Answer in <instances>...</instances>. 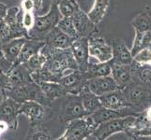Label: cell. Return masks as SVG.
<instances>
[{"mask_svg":"<svg viewBox=\"0 0 151 140\" xmlns=\"http://www.w3.org/2000/svg\"><path fill=\"white\" fill-rule=\"evenodd\" d=\"M40 51L46 57L44 66L59 79L72 71L78 70V66L70 49L55 50L44 46Z\"/></svg>","mask_w":151,"mask_h":140,"instance_id":"1","label":"cell"},{"mask_svg":"<svg viewBox=\"0 0 151 140\" xmlns=\"http://www.w3.org/2000/svg\"><path fill=\"white\" fill-rule=\"evenodd\" d=\"M60 12L57 4H53L46 14L35 16V23L33 27L27 33V39L44 41L52 30L56 27L60 18Z\"/></svg>","mask_w":151,"mask_h":140,"instance_id":"2","label":"cell"},{"mask_svg":"<svg viewBox=\"0 0 151 140\" xmlns=\"http://www.w3.org/2000/svg\"><path fill=\"white\" fill-rule=\"evenodd\" d=\"M5 91H6L7 97L10 98V99L14 100L19 104H22L27 101H34L41 104V105H43L46 107L51 106V104H49L47 99L45 98L39 84L35 83V82H31V83L27 85H24Z\"/></svg>","mask_w":151,"mask_h":140,"instance_id":"3","label":"cell"},{"mask_svg":"<svg viewBox=\"0 0 151 140\" xmlns=\"http://www.w3.org/2000/svg\"><path fill=\"white\" fill-rule=\"evenodd\" d=\"M135 121V117L127 116L103 122L95 129L92 136H95L97 140H106L114 134L131 131L134 126Z\"/></svg>","mask_w":151,"mask_h":140,"instance_id":"4","label":"cell"},{"mask_svg":"<svg viewBox=\"0 0 151 140\" xmlns=\"http://www.w3.org/2000/svg\"><path fill=\"white\" fill-rule=\"evenodd\" d=\"M95 129L96 127L92 123L90 118L86 116V118L68 122L63 134L55 140H86L92 136Z\"/></svg>","mask_w":151,"mask_h":140,"instance_id":"5","label":"cell"},{"mask_svg":"<svg viewBox=\"0 0 151 140\" xmlns=\"http://www.w3.org/2000/svg\"><path fill=\"white\" fill-rule=\"evenodd\" d=\"M87 113L84 109L79 95H68L63 97L61 107L59 119L62 122H70L78 119L86 118Z\"/></svg>","mask_w":151,"mask_h":140,"instance_id":"6","label":"cell"},{"mask_svg":"<svg viewBox=\"0 0 151 140\" xmlns=\"http://www.w3.org/2000/svg\"><path fill=\"white\" fill-rule=\"evenodd\" d=\"M89 56L99 61V63H107L113 59V48L101 36L88 38Z\"/></svg>","mask_w":151,"mask_h":140,"instance_id":"7","label":"cell"},{"mask_svg":"<svg viewBox=\"0 0 151 140\" xmlns=\"http://www.w3.org/2000/svg\"><path fill=\"white\" fill-rule=\"evenodd\" d=\"M73 59L78 66V70L86 72L89 66V53H88V38H77L70 48Z\"/></svg>","mask_w":151,"mask_h":140,"instance_id":"8","label":"cell"},{"mask_svg":"<svg viewBox=\"0 0 151 140\" xmlns=\"http://www.w3.org/2000/svg\"><path fill=\"white\" fill-rule=\"evenodd\" d=\"M86 77L84 72L75 70L60 77L59 82L66 90L68 95H79L86 83Z\"/></svg>","mask_w":151,"mask_h":140,"instance_id":"9","label":"cell"},{"mask_svg":"<svg viewBox=\"0 0 151 140\" xmlns=\"http://www.w3.org/2000/svg\"><path fill=\"white\" fill-rule=\"evenodd\" d=\"M7 77V87L5 90L13 89L34 82L31 77V72L24 64L13 65L12 70L8 73Z\"/></svg>","mask_w":151,"mask_h":140,"instance_id":"10","label":"cell"},{"mask_svg":"<svg viewBox=\"0 0 151 140\" xmlns=\"http://www.w3.org/2000/svg\"><path fill=\"white\" fill-rule=\"evenodd\" d=\"M21 104L7 97L0 104V121L8 123L9 130H16L18 128L19 107Z\"/></svg>","mask_w":151,"mask_h":140,"instance_id":"11","label":"cell"},{"mask_svg":"<svg viewBox=\"0 0 151 140\" xmlns=\"http://www.w3.org/2000/svg\"><path fill=\"white\" fill-rule=\"evenodd\" d=\"M86 86L87 87L88 90L98 97L105 95L109 92H112L119 89L116 82L114 80L111 76L88 80L86 83Z\"/></svg>","mask_w":151,"mask_h":140,"instance_id":"12","label":"cell"},{"mask_svg":"<svg viewBox=\"0 0 151 140\" xmlns=\"http://www.w3.org/2000/svg\"><path fill=\"white\" fill-rule=\"evenodd\" d=\"M46 107L43 105L34 102L27 101L20 105L19 107V115H24L28 118L30 124H38L41 123L46 115Z\"/></svg>","mask_w":151,"mask_h":140,"instance_id":"13","label":"cell"},{"mask_svg":"<svg viewBox=\"0 0 151 140\" xmlns=\"http://www.w3.org/2000/svg\"><path fill=\"white\" fill-rule=\"evenodd\" d=\"M100 100L102 107L112 110L119 111L132 107L127 96L125 95V93L121 91V89H118L116 91L109 92L105 95L101 96Z\"/></svg>","mask_w":151,"mask_h":140,"instance_id":"14","label":"cell"},{"mask_svg":"<svg viewBox=\"0 0 151 140\" xmlns=\"http://www.w3.org/2000/svg\"><path fill=\"white\" fill-rule=\"evenodd\" d=\"M75 39L76 38L69 37L68 35L61 32L57 27H55L46 36L44 42L45 46L49 47L51 49L68 50L70 48V46L74 42Z\"/></svg>","mask_w":151,"mask_h":140,"instance_id":"15","label":"cell"},{"mask_svg":"<svg viewBox=\"0 0 151 140\" xmlns=\"http://www.w3.org/2000/svg\"><path fill=\"white\" fill-rule=\"evenodd\" d=\"M71 20L73 22L78 38H87L94 31V23L81 9L72 15Z\"/></svg>","mask_w":151,"mask_h":140,"instance_id":"16","label":"cell"},{"mask_svg":"<svg viewBox=\"0 0 151 140\" xmlns=\"http://www.w3.org/2000/svg\"><path fill=\"white\" fill-rule=\"evenodd\" d=\"M44 46H45L44 41L27 39V41H25L24 44L22 47V50L20 51V54L18 56L16 62L13 64V65L27 63L31 57L39 53L40 51L42 50Z\"/></svg>","mask_w":151,"mask_h":140,"instance_id":"17","label":"cell"},{"mask_svg":"<svg viewBox=\"0 0 151 140\" xmlns=\"http://www.w3.org/2000/svg\"><path fill=\"white\" fill-rule=\"evenodd\" d=\"M27 38H18L10 39L7 42L2 43V53L6 59L10 62V63L14 64L16 62L18 56L20 54V51L22 50V47L27 41Z\"/></svg>","mask_w":151,"mask_h":140,"instance_id":"18","label":"cell"},{"mask_svg":"<svg viewBox=\"0 0 151 140\" xmlns=\"http://www.w3.org/2000/svg\"><path fill=\"white\" fill-rule=\"evenodd\" d=\"M124 110H112V109H108V108L105 107H101L99 108L97 111H95L94 113L88 115V117L90 118V120L92 122V123L94 124L95 127L97 128L100 124L109 121L114 120V119H118V118H123V117H127L124 114Z\"/></svg>","mask_w":151,"mask_h":140,"instance_id":"19","label":"cell"},{"mask_svg":"<svg viewBox=\"0 0 151 140\" xmlns=\"http://www.w3.org/2000/svg\"><path fill=\"white\" fill-rule=\"evenodd\" d=\"M111 67H112V73L111 77L116 82L119 89H121L123 86L128 84L132 77V71L129 65H120L117 63H114L112 60L110 61Z\"/></svg>","mask_w":151,"mask_h":140,"instance_id":"20","label":"cell"},{"mask_svg":"<svg viewBox=\"0 0 151 140\" xmlns=\"http://www.w3.org/2000/svg\"><path fill=\"white\" fill-rule=\"evenodd\" d=\"M39 86L49 104H52L55 99L63 98L68 95L66 90L58 82H42L40 83Z\"/></svg>","mask_w":151,"mask_h":140,"instance_id":"21","label":"cell"},{"mask_svg":"<svg viewBox=\"0 0 151 140\" xmlns=\"http://www.w3.org/2000/svg\"><path fill=\"white\" fill-rule=\"evenodd\" d=\"M113 48V59L112 61L114 63L129 65L132 61V56L126 44L122 40L118 39L114 41V44Z\"/></svg>","mask_w":151,"mask_h":140,"instance_id":"22","label":"cell"},{"mask_svg":"<svg viewBox=\"0 0 151 140\" xmlns=\"http://www.w3.org/2000/svg\"><path fill=\"white\" fill-rule=\"evenodd\" d=\"M79 96H80L83 107H84V109L87 113V115H90V114L94 113L99 108H101L102 107L100 97H98L94 93H92L87 89L86 86H85L84 89L82 90Z\"/></svg>","mask_w":151,"mask_h":140,"instance_id":"23","label":"cell"},{"mask_svg":"<svg viewBox=\"0 0 151 140\" xmlns=\"http://www.w3.org/2000/svg\"><path fill=\"white\" fill-rule=\"evenodd\" d=\"M112 73V67L110 62L107 63H95L91 64L89 63L87 71L85 72V75L86 80L95 79V77H108L111 76Z\"/></svg>","mask_w":151,"mask_h":140,"instance_id":"24","label":"cell"},{"mask_svg":"<svg viewBox=\"0 0 151 140\" xmlns=\"http://www.w3.org/2000/svg\"><path fill=\"white\" fill-rule=\"evenodd\" d=\"M150 44H151V30L144 31V32L136 31V36H135L132 48L131 50L132 58L141 50L147 49L150 46Z\"/></svg>","mask_w":151,"mask_h":140,"instance_id":"25","label":"cell"},{"mask_svg":"<svg viewBox=\"0 0 151 140\" xmlns=\"http://www.w3.org/2000/svg\"><path fill=\"white\" fill-rule=\"evenodd\" d=\"M30 125L25 140H53L49 130L41 125V123L30 124Z\"/></svg>","mask_w":151,"mask_h":140,"instance_id":"26","label":"cell"},{"mask_svg":"<svg viewBox=\"0 0 151 140\" xmlns=\"http://www.w3.org/2000/svg\"><path fill=\"white\" fill-rule=\"evenodd\" d=\"M31 77L37 84L42 83V82H59L60 80L58 77L49 71L44 65L40 69L31 73Z\"/></svg>","mask_w":151,"mask_h":140,"instance_id":"27","label":"cell"},{"mask_svg":"<svg viewBox=\"0 0 151 140\" xmlns=\"http://www.w3.org/2000/svg\"><path fill=\"white\" fill-rule=\"evenodd\" d=\"M108 6V0H96L93 9L88 12L87 16L93 23H97L105 14Z\"/></svg>","mask_w":151,"mask_h":140,"instance_id":"28","label":"cell"},{"mask_svg":"<svg viewBox=\"0 0 151 140\" xmlns=\"http://www.w3.org/2000/svg\"><path fill=\"white\" fill-rule=\"evenodd\" d=\"M57 8L62 17H72V15L80 9L75 0H60L57 3Z\"/></svg>","mask_w":151,"mask_h":140,"instance_id":"29","label":"cell"},{"mask_svg":"<svg viewBox=\"0 0 151 140\" xmlns=\"http://www.w3.org/2000/svg\"><path fill=\"white\" fill-rule=\"evenodd\" d=\"M56 27L58 28L61 32H63L64 34L69 36V37L74 38H78L77 32L75 30V27H74L73 22H72V20H71V17H62L59 20V22H58V23H57Z\"/></svg>","mask_w":151,"mask_h":140,"instance_id":"30","label":"cell"},{"mask_svg":"<svg viewBox=\"0 0 151 140\" xmlns=\"http://www.w3.org/2000/svg\"><path fill=\"white\" fill-rule=\"evenodd\" d=\"M45 62H46L45 55L41 51H40L39 53L31 57L27 63H24V65L27 67V69L31 73H33V72L40 69L41 67H43V65H45Z\"/></svg>","mask_w":151,"mask_h":140,"instance_id":"31","label":"cell"},{"mask_svg":"<svg viewBox=\"0 0 151 140\" xmlns=\"http://www.w3.org/2000/svg\"><path fill=\"white\" fill-rule=\"evenodd\" d=\"M132 25L136 31H140V32L148 31L151 27V21L145 15H139L134 19Z\"/></svg>","mask_w":151,"mask_h":140,"instance_id":"32","label":"cell"},{"mask_svg":"<svg viewBox=\"0 0 151 140\" xmlns=\"http://www.w3.org/2000/svg\"><path fill=\"white\" fill-rule=\"evenodd\" d=\"M145 96V91L140 88H133L129 93V102L131 105H139Z\"/></svg>","mask_w":151,"mask_h":140,"instance_id":"33","label":"cell"},{"mask_svg":"<svg viewBox=\"0 0 151 140\" xmlns=\"http://www.w3.org/2000/svg\"><path fill=\"white\" fill-rule=\"evenodd\" d=\"M134 61L140 65H149L151 67V50L145 49L133 57Z\"/></svg>","mask_w":151,"mask_h":140,"instance_id":"34","label":"cell"},{"mask_svg":"<svg viewBox=\"0 0 151 140\" xmlns=\"http://www.w3.org/2000/svg\"><path fill=\"white\" fill-rule=\"evenodd\" d=\"M23 11V10H22ZM35 23V16L33 12H24L23 11V15H22V24L23 27L27 31H28L33 27Z\"/></svg>","mask_w":151,"mask_h":140,"instance_id":"35","label":"cell"},{"mask_svg":"<svg viewBox=\"0 0 151 140\" xmlns=\"http://www.w3.org/2000/svg\"><path fill=\"white\" fill-rule=\"evenodd\" d=\"M0 39L2 43L10 40V30L5 21L0 22Z\"/></svg>","mask_w":151,"mask_h":140,"instance_id":"36","label":"cell"},{"mask_svg":"<svg viewBox=\"0 0 151 140\" xmlns=\"http://www.w3.org/2000/svg\"><path fill=\"white\" fill-rule=\"evenodd\" d=\"M37 9L34 0H23L22 1V10L24 12H33Z\"/></svg>","mask_w":151,"mask_h":140,"instance_id":"37","label":"cell"},{"mask_svg":"<svg viewBox=\"0 0 151 140\" xmlns=\"http://www.w3.org/2000/svg\"><path fill=\"white\" fill-rule=\"evenodd\" d=\"M139 79L144 83H151V67L150 68H144L139 72Z\"/></svg>","mask_w":151,"mask_h":140,"instance_id":"38","label":"cell"},{"mask_svg":"<svg viewBox=\"0 0 151 140\" xmlns=\"http://www.w3.org/2000/svg\"><path fill=\"white\" fill-rule=\"evenodd\" d=\"M7 11H8V8L5 4L0 3V22L5 20L7 15Z\"/></svg>","mask_w":151,"mask_h":140,"instance_id":"39","label":"cell"},{"mask_svg":"<svg viewBox=\"0 0 151 140\" xmlns=\"http://www.w3.org/2000/svg\"><path fill=\"white\" fill-rule=\"evenodd\" d=\"M7 80H8L7 75L2 73V72H0V88L6 89V87H7Z\"/></svg>","mask_w":151,"mask_h":140,"instance_id":"40","label":"cell"},{"mask_svg":"<svg viewBox=\"0 0 151 140\" xmlns=\"http://www.w3.org/2000/svg\"><path fill=\"white\" fill-rule=\"evenodd\" d=\"M60 1V0H41V5L40 7L44 9L45 6H49V8H51V6L53 4H57Z\"/></svg>","mask_w":151,"mask_h":140,"instance_id":"41","label":"cell"},{"mask_svg":"<svg viewBox=\"0 0 151 140\" xmlns=\"http://www.w3.org/2000/svg\"><path fill=\"white\" fill-rule=\"evenodd\" d=\"M8 130H9V127L8 125V123L3 122V121H0V134L6 133Z\"/></svg>","mask_w":151,"mask_h":140,"instance_id":"42","label":"cell"},{"mask_svg":"<svg viewBox=\"0 0 151 140\" xmlns=\"http://www.w3.org/2000/svg\"><path fill=\"white\" fill-rule=\"evenodd\" d=\"M7 98V95H6V91L3 88H0V104H1L5 99Z\"/></svg>","mask_w":151,"mask_h":140,"instance_id":"43","label":"cell"},{"mask_svg":"<svg viewBox=\"0 0 151 140\" xmlns=\"http://www.w3.org/2000/svg\"><path fill=\"white\" fill-rule=\"evenodd\" d=\"M145 119L147 121H148V122H151V106L147 108V111H145Z\"/></svg>","mask_w":151,"mask_h":140,"instance_id":"44","label":"cell"},{"mask_svg":"<svg viewBox=\"0 0 151 140\" xmlns=\"http://www.w3.org/2000/svg\"><path fill=\"white\" fill-rule=\"evenodd\" d=\"M1 140H6V139H1Z\"/></svg>","mask_w":151,"mask_h":140,"instance_id":"45","label":"cell"},{"mask_svg":"<svg viewBox=\"0 0 151 140\" xmlns=\"http://www.w3.org/2000/svg\"><path fill=\"white\" fill-rule=\"evenodd\" d=\"M0 136H1V134H0Z\"/></svg>","mask_w":151,"mask_h":140,"instance_id":"46","label":"cell"}]
</instances>
